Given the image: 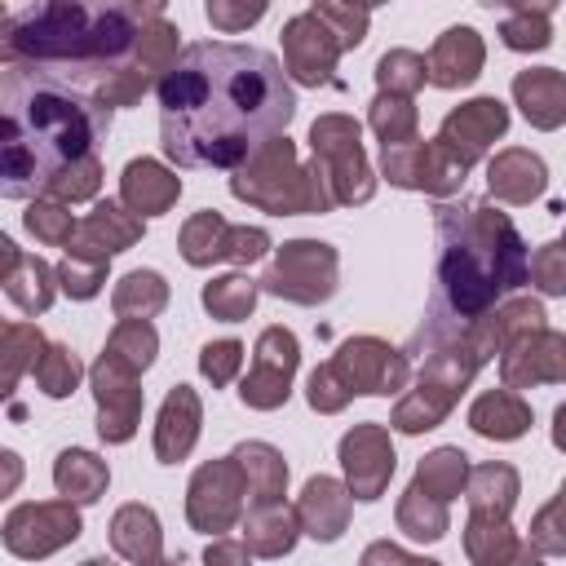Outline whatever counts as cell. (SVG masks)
I'll list each match as a JSON object with an SVG mask.
<instances>
[{
  "instance_id": "10",
  "label": "cell",
  "mask_w": 566,
  "mask_h": 566,
  "mask_svg": "<svg viewBox=\"0 0 566 566\" xmlns=\"http://www.w3.org/2000/svg\"><path fill=\"white\" fill-rule=\"evenodd\" d=\"M504 124H509L504 102H495V97H478V102H469V106H460V111H451V115L442 119L438 146H442L460 168H469V164L486 150V142L504 133Z\"/></svg>"
},
{
  "instance_id": "5",
  "label": "cell",
  "mask_w": 566,
  "mask_h": 566,
  "mask_svg": "<svg viewBox=\"0 0 566 566\" xmlns=\"http://www.w3.org/2000/svg\"><path fill=\"white\" fill-rule=\"evenodd\" d=\"M80 535V513L71 500L57 504H18L4 522V544L18 557H49L53 548Z\"/></svg>"
},
{
  "instance_id": "42",
  "label": "cell",
  "mask_w": 566,
  "mask_h": 566,
  "mask_svg": "<svg viewBox=\"0 0 566 566\" xmlns=\"http://www.w3.org/2000/svg\"><path fill=\"white\" fill-rule=\"evenodd\" d=\"M22 482V460L13 451H0V495H9Z\"/></svg>"
},
{
  "instance_id": "41",
  "label": "cell",
  "mask_w": 566,
  "mask_h": 566,
  "mask_svg": "<svg viewBox=\"0 0 566 566\" xmlns=\"http://www.w3.org/2000/svg\"><path fill=\"white\" fill-rule=\"evenodd\" d=\"M208 566H248V548L234 539H221L208 548Z\"/></svg>"
},
{
  "instance_id": "46",
  "label": "cell",
  "mask_w": 566,
  "mask_h": 566,
  "mask_svg": "<svg viewBox=\"0 0 566 566\" xmlns=\"http://www.w3.org/2000/svg\"><path fill=\"white\" fill-rule=\"evenodd\" d=\"M142 566H181V562H142Z\"/></svg>"
},
{
  "instance_id": "28",
  "label": "cell",
  "mask_w": 566,
  "mask_h": 566,
  "mask_svg": "<svg viewBox=\"0 0 566 566\" xmlns=\"http://www.w3.org/2000/svg\"><path fill=\"white\" fill-rule=\"evenodd\" d=\"M4 283H9V296L18 301V310H27V314L49 310V301H53V270L40 256H22Z\"/></svg>"
},
{
  "instance_id": "12",
  "label": "cell",
  "mask_w": 566,
  "mask_h": 566,
  "mask_svg": "<svg viewBox=\"0 0 566 566\" xmlns=\"http://www.w3.org/2000/svg\"><path fill=\"white\" fill-rule=\"evenodd\" d=\"M93 385H97V429H102V438L106 442L133 438L137 411H142V389H133V371L102 354V363L93 367Z\"/></svg>"
},
{
  "instance_id": "32",
  "label": "cell",
  "mask_w": 566,
  "mask_h": 566,
  "mask_svg": "<svg viewBox=\"0 0 566 566\" xmlns=\"http://www.w3.org/2000/svg\"><path fill=\"white\" fill-rule=\"evenodd\" d=\"M35 380H40V389H44L49 398H66V394L75 389V380H80L75 354H71L66 345H44V354L35 358Z\"/></svg>"
},
{
  "instance_id": "34",
  "label": "cell",
  "mask_w": 566,
  "mask_h": 566,
  "mask_svg": "<svg viewBox=\"0 0 566 566\" xmlns=\"http://www.w3.org/2000/svg\"><path fill=\"white\" fill-rule=\"evenodd\" d=\"M376 80H380L389 93H394V88L411 93V88H420V84H424V57H420V53H411V49H394V53H385V57H380Z\"/></svg>"
},
{
  "instance_id": "9",
  "label": "cell",
  "mask_w": 566,
  "mask_h": 566,
  "mask_svg": "<svg viewBox=\"0 0 566 566\" xmlns=\"http://www.w3.org/2000/svg\"><path fill=\"white\" fill-rule=\"evenodd\" d=\"M265 248H270L265 230H234L217 212H199L186 226V234H181V252H186L190 265H208V261H221V256H230V261H256Z\"/></svg>"
},
{
  "instance_id": "4",
  "label": "cell",
  "mask_w": 566,
  "mask_h": 566,
  "mask_svg": "<svg viewBox=\"0 0 566 566\" xmlns=\"http://www.w3.org/2000/svg\"><path fill=\"white\" fill-rule=\"evenodd\" d=\"M310 142H314V155L318 164L332 159V195L340 203H354V199H367L371 195V181H367V164H363V146H358V124L349 115H323L314 119L310 128Z\"/></svg>"
},
{
  "instance_id": "18",
  "label": "cell",
  "mask_w": 566,
  "mask_h": 566,
  "mask_svg": "<svg viewBox=\"0 0 566 566\" xmlns=\"http://www.w3.org/2000/svg\"><path fill=\"white\" fill-rule=\"evenodd\" d=\"M513 93H517V102H522V111H526V119L531 124H539V128H557L562 124V115H566V84H562V71H522L517 80H513Z\"/></svg>"
},
{
  "instance_id": "2",
  "label": "cell",
  "mask_w": 566,
  "mask_h": 566,
  "mask_svg": "<svg viewBox=\"0 0 566 566\" xmlns=\"http://www.w3.org/2000/svg\"><path fill=\"white\" fill-rule=\"evenodd\" d=\"M111 128L102 106L75 80L49 66H9L0 75V199L97 195V146Z\"/></svg>"
},
{
  "instance_id": "35",
  "label": "cell",
  "mask_w": 566,
  "mask_h": 566,
  "mask_svg": "<svg viewBox=\"0 0 566 566\" xmlns=\"http://www.w3.org/2000/svg\"><path fill=\"white\" fill-rule=\"evenodd\" d=\"M314 18L336 35L340 49L358 44L363 31H367V22H371V13L367 9H354V4H314Z\"/></svg>"
},
{
  "instance_id": "44",
  "label": "cell",
  "mask_w": 566,
  "mask_h": 566,
  "mask_svg": "<svg viewBox=\"0 0 566 566\" xmlns=\"http://www.w3.org/2000/svg\"><path fill=\"white\" fill-rule=\"evenodd\" d=\"M9 18H13V9L0 4V62H13V49H9Z\"/></svg>"
},
{
  "instance_id": "23",
  "label": "cell",
  "mask_w": 566,
  "mask_h": 566,
  "mask_svg": "<svg viewBox=\"0 0 566 566\" xmlns=\"http://www.w3.org/2000/svg\"><path fill=\"white\" fill-rule=\"evenodd\" d=\"M491 190L513 199V203H526L531 195L544 190V164L526 150H504L495 164H491Z\"/></svg>"
},
{
  "instance_id": "33",
  "label": "cell",
  "mask_w": 566,
  "mask_h": 566,
  "mask_svg": "<svg viewBox=\"0 0 566 566\" xmlns=\"http://www.w3.org/2000/svg\"><path fill=\"white\" fill-rule=\"evenodd\" d=\"M500 35H504V44H509V49H544V44L553 40L548 9H535V18H531V9H526V4H522V9H513V13L504 18Z\"/></svg>"
},
{
  "instance_id": "31",
  "label": "cell",
  "mask_w": 566,
  "mask_h": 566,
  "mask_svg": "<svg viewBox=\"0 0 566 566\" xmlns=\"http://www.w3.org/2000/svg\"><path fill=\"white\" fill-rule=\"evenodd\" d=\"M371 128L380 133V146L411 142V133H416V106H411L407 97L380 93V97L371 102Z\"/></svg>"
},
{
  "instance_id": "39",
  "label": "cell",
  "mask_w": 566,
  "mask_h": 566,
  "mask_svg": "<svg viewBox=\"0 0 566 566\" xmlns=\"http://www.w3.org/2000/svg\"><path fill=\"white\" fill-rule=\"evenodd\" d=\"M265 13V4H226V0H212L208 4V22L221 27V31H239L248 22H256Z\"/></svg>"
},
{
  "instance_id": "15",
  "label": "cell",
  "mask_w": 566,
  "mask_h": 566,
  "mask_svg": "<svg viewBox=\"0 0 566 566\" xmlns=\"http://www.w3.org/2000/svg\"><path fill=\"white\" fill-rule=\"evenodd\" d=\"M482 71V40L473 27H451L442 31V40L433 44L429 62H424V80L442 84V88H455V84H469L473 75Z\"/></svg>"
},
{
  "instance_id": "14",
  "label": "cell",
  "mask_w": 566,
  "mask_h": 566,
  "mask_svg": "<svg viewBox=\"0 0 566 566\" xmlns=\"http://www.w3.org/2000/svg\"><path fill=\"white\" fill-rule=\"evenodd\" d=\"M142 239V221H133L119 203H97L93 208V217L88 221H80L75 226V243L66 248L71 256H97V261H106L111 252H124L128 243H137Z\"/></svg>"
},
{
  "instance_id": "20",
  "label": "cell",
  "mask_w": 566,
  "mask_h": 566,
  "mask_svg": "<svg viewBox=\"0 0 566 566\" xmlns=\"http://www.w3.org/2000/svg\"><path fill=\"white\" fill-rule=\"evenodd\" d=\"M177 190H181V181L155 159H133L124 168V203L133 212H164L177 199Z\"/></svg>"
},
{
  "instance_id": "11",
  "label": "cell",
  "mask_w": 566,
  "mask_h": 566,
  "mask_svg": "<svg viewBox=\"0 0 566 566\" xmlns=\"http://www.w3.org/2000/svg\"><path fill=\"white\" fill-rule=\"evenodd\" d=\"M239 473V464H234V455L230 460H217V464H203L199 473H195V482H190V522L199 526V531H226L234 517H239V509H243V482L234 478Z\"/></svg>"
},
{
  "instance_id": "1",
  "label": "cell",
  "mask_w": 566,
  "mask_h": 566,
  "mask_svg": "<svg viewBox=\"0 0 566 566\" xmlns=\"http://www.w3.org/2000/svg\"><path fill=\"white\" fill-rule=\"evenodd\" d=\"M155 93L164 155L177 168H234L296 115V93L279 57L230 40L186 44Z\"/></svg>"
},
{
  "instance_id": "17",
  "label": "cell",
  "mask_w": 566,
  "mask_h": 566,
  "mask_svg": "<svg viewBox=\"0 0 566 566\" xmlns=\"http://www.w3.org/2000/svg\"><path fill=\"white\" fill-rule=\"evenodd\" d=\"M349 500L340 482L332 478H310L305 482V495L296 504V526H305L314 539H336L345 531V517H349Z\"/></svg>"
},
{
  "instance_id": "26",
  "label": "cell",
  "mask_w": 566,
  "mask_h": 566,
  "mask_svg": "<svg viewBox=\"0 0 566 566\" xmlns=\"http://www.w3.org/2000/svg\"><path fill=\"white\" fill-rule=\"evenodd\" d=\"M164 301H168V287H164V279L155 270H133L115 287V310L124 318H142L146 323L155 310H164Z\"/></svg>"
},
{
  "instance_id": "38",
  "label": "cell",
  "mask_w": 566,
  "mask_h": 566,
  "mask_svg": "<svg viewBox=\"0 0 566 566\" xmlns=\"http://www.w3.org/2000/svg\"><path fill=\"white\" fill-rule=\"evenodd\" d=\"M239 363H243V345L239 340H217V345H203V354H199V367H203V376L212 385H226L239 371Z\"/></svg>"
},
{
  "instance_id": "3",
  "label": "cell",
  "mask_w": 566,
  "mask_h": 566,
  "mask_svg": "<svg viewBox=\"0 0 566 566\" xmlns=\"http://www.w3.org/2000/svg\"><path fill=\"white\" fill-rule=\"evenodd\" d=\"M261 287L274 292V296L301 301V305L327 301L336 292V252L327 243H310V239L283 243L279 256H274V265L265 270Z\"/></svg>"
},
{
  "instance_id": "25",
  "label": "cell",
  "mask_w": 566,
  "mask_h": 566,
  "mask_svg": "<svg viewBox=\"0 0 566 566\" xmlns=\"http://www.w3.org/2000/svg\"><path fill=\"white\" fill-rule=\"evenodd\" d=\"M248 544L256 548V553H265V557H279V553H287L292 544H296V513H287L283 504H265V509H252L248 513Z\"/></svg>"
},
{
  "instance_id": "30",
  "label": "cell",
  "mask_w": 566,
  "mask_h": 566,
  "mask_svg": "<svg viewBox=\"0 0 566 566\" xmlns=\"http://www.w3.org/2000/svg\"><path fill=\"white\" fill-rule=\"evenodd\" d=\"M252 301H256V283L243 279V274H226V279H212V283L203 287V305H208L217 318H226V323L243 318V314L252 310Z\"/></svg>"
},
{
  "instance_id": "29",
  "label": "cell",
  "mask_w": 566,
  "mask_h": 566,
  "mask_svg": "<svg viewBox=\"0 0 566 566\" xmlns=\"http://www.w3.org/2000/svg\"><path fill=\"white\" fill-rule=\"evenodd\" d=\"M106 358H115V363L128 367V371L150 367V358H155V327L142 323V318H124V323L115 327L111 345H106Z\"/></svg>"
},
{
  "instance_id": "36",
  "label": "cell",
  "mask_w": 566,
  "mask_h": 566,
  "mask_svg": "<svg viewBox=\"0 0 566 566\" xmlns=\"http://www.w3.org/2000/svg\"><path fill=\"white\" fill-rule=\"evenodd\" d=\"M102 274H106V261H97V256H66L53 279H62V287H66L71 296L88 301V296H97Z\"/></svg>"
},
{
  "instance_id": "13",
  "label": "cell",
  "mask_w": 566,
  "mask_h": 566,
  "mask_svg": "<svg viewBox=\"0 0 566 566\" xmlns=\"http://www.w3.org/2000/svg\"><path fill=\"white\" fill-rule=\"evenodd\" d=\"M340 460L349 473V491L358 500H376L394 473V447L385 438L380 424H358L354 433H345L340 442Z\"/></svg>"
},
{
  "instance_id": "16",
  "label": "cell",
  "mask_w": 566,
  "mask_h": 566,
  "mask_svg": "<svg viewBox=\"0 0 566 566\" xmlns=\"http://www.w3.org/2000/svg\"><path fill=\"white\" fill-rule=\"evenodd\" d=\"M199 438V398L190 385H177L168 398H164V411H159V429H155V455L164 464L181 460Z\"/></svg>"
},
{
  "instance_id": "6",
  "label": "cell",
  "mask_w": 566,
  "mask_h": 566,
  "mask_svg": "<svg viewBox=\"0 0 566 566\" xmlns=\"http://www.w3.org/2000/svg\"><path fill=\"white\" fill-rule=\"evenodd\" d=\"M292 371H296V336L283 332V327H270L261 332L256 340V358H252V371L243 376V402L248 407H279L287 398V385H292Z\"/></svg>"
},
{
  "instance_id": "21",
  "label": "cell",
  "mask_w": 566,
  "mask_h": 566,
  "mask_svg": "<svg viewBox=\"0 0 566 566\" xmlns=\"http://www.w3.org/2000/svg\"><path fill=\"white\" fill-rule=\"evenodd\" d=\"M111 544H115V553H124L137 566L155 562L159 557V522H155V513L142 509V504H124L115 513V522H111Z\"/></svg>"
},
{
  "instance_id": "22",
  "label": "cell",
  "mask_w": 566,
  "mask_h": 566,
  "mask_svg": "<svg viewBox=\"0 0 566 566\" xmlns=\"http://www.w3.org/2000/svg\"><path fill=\"white\" fill-rule=\"evenodd\" d=\"M106 464L93 455V451H80V447H71V451H62L57 455V464H53V482H57V491L66 495V500H80V504H93L102 491H106Z\"/></svg>"
},
{
  "instance_id": "8",
  "label": "cell",
  "mask_w": 566,
  "mask_h": 566,
  "mask_svg": "<svg viewBox=\"0 0 566 566\" xmlns=\"http://www.w3.org/2000/svg\"><path fill=\"white\" fill-rule=\"evenodd\" d=\"M345 394H394L402 385V358L380 340H349L336 363H327Z\"/></svg>"
},
{
  "instance_id": "40",
  "label": "cell",
  "mask_w": 566,
  "mask_h": 566,
  "mask_svg": "<svg viewBox=\"0 0 566 566\" xmlns=\"http://www.w3.org/2000/svg\"><path fill=\"white\" fill-rule=\"evenodd\" d=\"M363 566H438V562H420V557H407L402 548L394 544H371L363 553Z\"/></svg>"
},
{
  "instance_id": "45",
  "label": "cell",
  "mask_w": 566,
  "mask_h": 566,
  "mask_svg": "<svg viewBox=\"0 0 566 566\" xmlns=\"http://www.w3.org/2000/svg\"><path fill=\"white\" fill-rule=\"evenodd\" d=\"M80 566H111V562H102V557H88V562H80Z\"/></svg>"
},
{
  "instance_id": "27",
  "label": "cell",
  "mask_w": 566,
  "mask_h": 566,
  "mask_svg": "<svg viewBox=\"0 0 566 566\" xmlns=\"http://www.w3.org/2000/svg\"><path fill=\"white\" fill-rule=\"evenodd\" d=\"M464 460H469V455H464V451H455V447L433 451V455L420 464V473H416V491H420V495H433L438 504H442V500H451V495L460 491L464 473H469V464H464Z\"/></svg>"
},
{
  "instance_id": "24",
  "label": "cell",
  "mask_w": 566,
  "mask_h": 566,
  "mask_svg": "<svg viewBox=\"0 0 566 566\" xmlns=\"http://www.w3.org/2000/svg\"><path fill=\"white\" fill-rule=\"evenodd\" d=\"M469 420H473V429L486 433V438H517V433L531 424V411H526L513 394L495 389V394H482V398L473 402Z\"/></svg>"
},
{
  "instance_id": "37",
  "label": "cell",
  "mask_w": 566,
  "mask_h": 566,
  "mask_svg": "<svg viewBox=\"0 0 566 566\" xmlns=\"http://www.w3.org/2000/svg\"><path fill=\"white\" fill-rule=\"evenodd\" d=\"M27 230H31L35 239H44V243H71L75 221H71V212H62V203H31Z\"/></svg>"
},
{
  "instance_id": "43",
  "label": "cell",
  "mask_w": 566,
  "mask_h": 566,
  "mask_svg": "<svg viewBox=\"0 0 566 566\" xmlns=\"http://www.w3.org/2000/svg\"><path fill=\"white\" fill-rule=\"evenodd\" d=\"M18 261H22V252L13 248V239H4V234H0V283L18 270Z\"/></svg>"
},
{
  "instance_id": "7",
  "label": "cell",
  "mask_w": 566,
  "mask_h": 566,
  "mask_svg": "<svg viewBox=\"0 0 566 566\" xmlns=\"http://www.w3.org/2000/svg\"><path fill=\"white\" fill-rule=\"evenodd\" d=\"M340 57L336 35L314 18V9L287 18L283 27V75L292 71L301 84H327L332 80V62Z\"/></svg>"
},
{
  "instance_id": "19",
  "label": "cell",
  "mask_w": 566,
  "mask_h": 566,
  "mask_svg": "<svg viewBox=\"0 0 566 566\" xmlns=\"http://www.w3.org/2000/svg\"><path fill=\"white\" fill-rule=\"evenodd\" d=\"M234 464L248 473V491H252V509L265 504H283V482H287V464L274 447L265 442H243L234 451Z\"/></svg>"
}]
</instances>
